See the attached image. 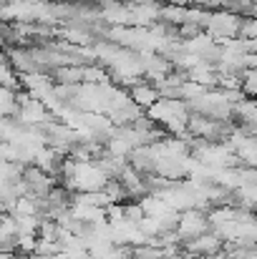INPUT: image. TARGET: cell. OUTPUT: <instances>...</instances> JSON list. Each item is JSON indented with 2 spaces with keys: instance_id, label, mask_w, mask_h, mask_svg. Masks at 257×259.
<instances>
[{
  "instance_id": "obj_4",
  "label": "cell",
  "mask_w": 257,
  "mask_h": 259,
  "mask_svg": "<svg viewBox=\"0 0 257 259\" xmlns=\"http://www.w3.org/2000/svg\"><path fill=\"white\" fill-rule=\"evenodd\" d=\"M15 96H18V113H15V118L23 126H43V123H48L53 118L51 111L38 98H33L28 91H15Z\"/></svg>"
},
{
  "instance_id": "obj_6",
  "label": "cell",
  "mask_w": 257,
  "mask_h": 259,
  "mask_svg": "<svg viewBox=\"0 0 257 259\" xmlns=\"http://www.w3.org/2000/svg\"><path fill=\"white\" fill-rule=\"evenodd\" d=\"M20 179H23V184H25V189H28L25 196H33V199H46V194L58 184L51 174L38 169L35 164H25L23 171H20Z\"/></svg>"
},
{
  "instance_id": "obj_18",
  "label": "cell",
  "mask_w": 257,
  "mask_h": 259,
  "mask_svg": "<svg viewBox=\"0 0 257 259\" xmlns=\"http://www.w3.org/2000/svg\"><path fill=\"white\" fill-rule=\"evenodd\" d=\"M0 259H23L20 252H0Z\"/></svg>"
},
{
  "instance_id": "obj_15",
  "label": "cell",
  "mask_w": 257,
  "mask_h": 259,
  "mask_svg": "<svg viewBox=\"0 0 257 259\" xmlns=\"http://www.w3.org/2000/svg\"><path fill=\"white\" fill-rule=\"evenodd\" d=\"M240 91L247 98H255L257 93V68H245L240 73Z\"/></svg>"
},
{
  "instance_id": "obj_14",
  "label": "cell",
  "mask_w": 257,
  "mask_h": 259,
  "mask_svg": "<svg viewBox=\"0 0 257 259\" xmlns=\"http://www.w3.org/2000/svg\"><path fill=\"white\" fill-rule=\"evenodd\" d=\"M81 71H84V83H106L108 81V71L96 61L81 66Z\"/></svg>"
},
{
  "instance_id": "obj_10",
  "label": "cell",
  "mask_w": 257,
  "mask_h": 259,
  "mask_svg": "<svg viewBox=\"0 0 257 259\" xmlns=\"http://www.w3.org/2000/svg\"><path fill=\"white\" fill-rule=\"evenodd\" d=\"M48 76H51L53 83H63V86H79V83H84V71H81V66H58V68H53Z\"/></svg>"
},
{
  "instance_id": "obj_7",
  "label": "cell",
  "mask_w": 257,
  "mask_h": 259,
  "mask_svg": "<svg viewBox=\"0 0 257 259\" xmlns=\"http://www.w3.org/2000/svg\"><path fill=\"white\" fill-rule=\"evenodd\" d=\"M159 0H149L141 5H131V15H129V25H139V28H149L159 20Z\"/></svg>"
},
{
  "instance_id": "obj_9",
  "label": "cell",
  "mask_w": 257,
  "mask_h": 259,
  "mask_svg": "<svg viewBox=\"0 0 257 259\" xmlns=\"http://www.w3.org/2000/svg\"><path fill=\"white\" fill-rule=\"evenodd\" d=\"M144 111L129 98L126 103H121L119 108H114V111H108L106 116H108V121L114 123V126H129V123H134L139 116H141Z\"/></svg>"
},
{
  "instance_id": "obj_17",
  "label": "cell",
  "mask_w": 257,
  "mask_h": 259,
  "mask_svg": "<svg viewBox=\"0 0 257 259\" xmlns=\"http://www.w3.org/2000/svg\"><path fill=\"white\" fill-rule=\"evenodd\" d=\"M141 217H144V211H141L139 201H126V204H124V219H126V222H134V224H136Z\"/></svg>"
},
{
  "instance_id": "obj_12",
  "label": "cell",
  "mask_w": 257,
  "mask_h": 259,
  "mask_svg": "<svg viewBox=\"0 0 257 259\" xmlns=\"http://www.w3.org/2000/svg\"><path fill=\"white\" fill-rule=\"evenodd\" d=\"M159 20L162 23H169V25H181L184 23V8L181 5H171V3H164L159 8Z\"/></svg>"
},
{
  "instance_id": "obj_22",
  "label": "cell",
  "mask_w": 257,
  "mask_h": 259,
  "mask_svg": "<svg viewBox=\"0 0 257 259\" xmlns=\"http://www.w3.org/2000/svg\"><path fill=\"white\" fill-rule=\"evenodd\" d=\"M58 3H74V0H58Z\"/></svg>"
},
{
  "instance_id": "obj_16",
  "label": "cell",
  "mask_w": 257,
  "mask_h": 259,
  "mask_svg": "<svg viewBox=\"0 0 257 259\" xmlns=\"http://www.w3.org/2000/svg\"><path fill=\"white\" fill-rule=\"evenodd\" d=\"M237 38H245V40H257V20H255V15H242V18H240V25H237Z\"/></svg>"
},
{
  "instance_id": "obj_8",
  "label": "cell",
  "mask_w": 257,
  "mask_h": 259,
  "mask_svg": "<svg viewBox=\"0 0 257 259\" xmlns=\"http://www.w3.org/2000/svg\"><path fill=\"white\" fill-rule=\"evenodd\" d=\"M126 91H129V98H131L141 111H146L149 106H154V103L159 101V93H157L154 83H149L146 78H144V81H139V83H134V86H129Z\"/></svg>"
},
{
  "instance_id": "obj_20",
  "label": "cell",
  "mask_w": 257,
  "mask_h": 259,
  "mask_svg": "<svg viewBox=\"0 0 257 259\" xmlns=\"http://www.w3.org/2000/svg\"><path fill=\"white\" fill-rule=\"evenodd\" d=\"M13 3H28V5H38V3H46V0H13Z\"/></svg>"
},
{
  "instance_id": "obj_19",
  "label": "cell",
  "mask_w": 257,
  "mask_h": 259,
  "mask_svg": "<svg viewBox=\"0 0 257 259\" xmlns=\"http://www.w3.org/2000/svg\"><path fill=\"white\" fill-rule=\"evenodd\" d=\"M171 5H181V8H189V5H194V0H167Z\"/></svg>"
},
{
  "instance_id": "obj_13",
  "label": "cell",
  "mask_w": 257,
  "mask_h": 259,
  "mask_svg": "<svg viewBox=\"0 0 257 259\" xmlns=\"http://www.w3.org/2000/svg\"><path fill=\"white\" fill-rule=\"evenodd\" d=\"M13 219H15V234H35L38 237V224H41L38 214H23V217H13Z\"/></svg>"
},
{
  "instance_id": "obj_5",
  "label": "cell",
  "mask_w": 257,
  "mask_h": 259,
  "mask_svg": "<svg viewBox=\"0 0 257 259\" xmlns=\"http://www.w3.org/2000/svg\"><path fill=\"white\" fill-rule=\"evenodd\" d=\"M174 232H176L179 242H184V239H194V237L209 232L207 214H204L202 209H184V211H179V222H176Z\"/></svg>"
},
{
  "instance_id": "obj_2",
  "label": "cell",
  "mask_w": 257,
  "mask_h": 259,
  "mask_svg": "<svg viewBox=\"0 0 257 259\" xmlns=\"http://www.w3.org/2000/svg\"><path fill=\"white\" fill-rule=\"evenodd\" d=\"M189 113H199L214 121H230L232 118V103L227 101V96L219 88H207L202 96L187 101Z\"/></svg>"
},
{
  "instance_id": "obj_21",
  "label": "cell",
  "mask_w": 257,
  "mask_h": 259,
  "mask_svg": "<svg viewBox=\"0 0 257 259\" xmlns=\"http://www.w3.org/2000/svg\"><path fill=\"white\" fill-rule=\"evenodd\" d=\"M76 259H91V257H88V252H84V254H81V257H76Z\"/></svg>"
},
{
  "instance_id": "obj_1",
  "label": "cell",
  "mask_w": 257,
  "mask_h": 259,
  "mask_svg": "<svg viewBox=\"0 0 257 259\" xmlns=\"http://www.w3.org/2000/svg\"><path fill=\"white\" fill-rule=\"evenodd\" d=\"M144 113L157 126H162L169 136H187V121H189L187 101H181V98H159Z\"/></svg>"
},
{
  "instance_id": "obj_3",
  "label": "cell",
  "mask_w": 257,
  "mask_h": 259,
  "mask_svg": "<svg viewBox=\"0 0 257 259\" xmlns=\"http://www.w3.org/2000/svg\"><path fill=\"white\" fill-rule=\"evenodd\" d=\"M240 18L237 13L227 10V8H217L209 13V20L204 25V33L212 35L217 43L219 40H230V38H237V25H240Z\"/></svg>"
},
{
  "instance_id": "obj_11",
  "label": "cell",
  "mask_w": 257,
  "mask_h": 259,
  "mask_svg": "<svg viewBox=\"0 0 257 259\" xmlns=\"http://www.w3.org/2000/svg\"><path fill=\"white\" fill-rule=\"evenodd\" d=\"M0 86L10 88V91H23L20 88V81H18V73L10 68V63H8V56H5V51H0Z\"/></svg>"
}]
</instances>
